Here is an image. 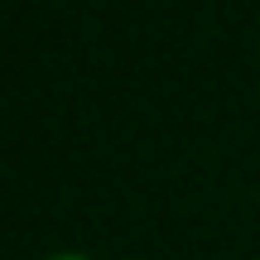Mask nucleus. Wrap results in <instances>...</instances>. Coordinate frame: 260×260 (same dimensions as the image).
Here are the masks:
<instances>
[{
  "label": "nucleus",
  "mask_w": 260,
  "mask_h": 260,
  "mask_svg": "<svg viewBox=\"0 0 260 260\" xmlns=\"http://www.w3.org/2000/svg\"><path fill=\"white\" fill-rule=\"evenodd\" d=\"M48 260H92V255H82V251H53Z\"/></svg>",
  "instance_id": "f257e3e1"
}]
</instances>
